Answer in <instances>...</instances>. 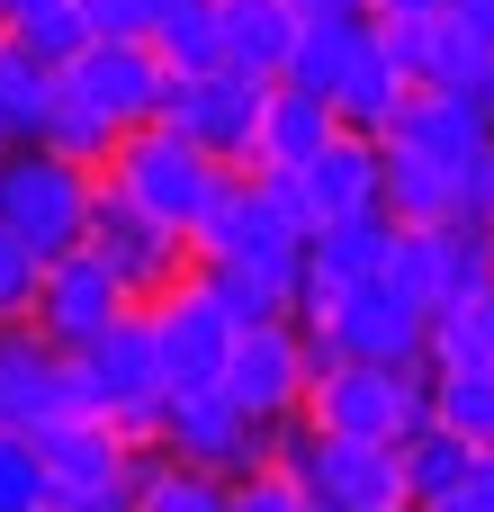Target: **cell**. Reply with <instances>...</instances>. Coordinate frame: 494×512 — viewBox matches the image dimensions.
<instances>
[{"mask_svg": "<svg viewBox=\"0 0 494 512\" xmlns=\"http://www.w3.org/2000/svg\"><path fill=\"white\" fill-rule=\"evenodd\" d=\"M36 279H45L36 243H18V234L0 225V324H27V315H36Z\"/></svg>", "mask_w": 494, "mask_h": 512, "instance_id": "obj_34", "label": "cell"}, {"mask_svg": "<svg viewBox=\"0 0 494 512\" xmlns=\"http://www.w3.org/2000/svg\"><path fill=\"white\" fill-rule=\"evenodd\" d=\"M486 459H494V450H486Z\"/></svg>", "mask_w": 494, "mask_h": 512, "instance_id": "obj_45", "label": "cell"}, {"mask_svg": "<svg viewBox=\"0 0 494 512\" xmlns=\"http://www.w3.org/2000/svg\"><path fill=\"white\" fill-rule=\"evenodd\" d=\"M0 512H45V468H36V432H0Z\"/></svg>", "mask_w": 494, "mask_h": 512, "instance_id": "obj_33", "label": "cell"}, {"mask_svg": "<svg viewBox=\"0 0 494 512\" xmlns=\"http://www.w3.org/2000/svg\"><path fill=\"white\" fill-rule=\"evenodd\" d=\"M486 261H494V216H486Z\"/></svg>", "mask_w": 494, "mask_h": 512, "instance_id": "obj_42", "label": "cell"}, {"mask_svg": "<svg viewBox=\"0 0 494 512\" xmlns=\"http://www.w3.org/2000/svg\"><path fill=\"white\" fill-rule=\"evenodd\" d=\"M297 512H324V504H297Z\"/></svg>", "mask_w": 494, "mask_h": 512, "instance_id": "obj_43", "label": "cell"}, {"mask_svg": "<svg viewBox=\"0 0 494 512\" xmlns=\"http://www.w3.org/2000/svg\"><path fill=\"white\" fill-rule=\"evenodd\" d=\"M486 135H494V126L459 99V90H405V108L387 117V135H378V144H396V153H423V162H450V171H459Z\"/></svg>", "mask_w": 494, "mask_h": 512, "instance_id": "obj_19", "label": "cell"}, {"mask_svg": "<svg viewBox=\"0 0 494 512\" xmlns=\"http://www.w3.org/2000/svg\"><path fill=\"white\" fill-rule=\"evenodd\" d=\"M225 495H234V477L189 468V459H171L162 441L135 450V512H225Z\"/></svg>", "mask_w": 494, "mask_h": 512, "instance_id": "obj_27", "label": "cell"}, {"mask_svg": "<svg viewBox=\"0 0 494 512\" xmlns=\"http://www.w3.org/2000/svg\"><path fill=\"white\" fill-rule=\"evenodd\" d=\"M333 126H342V117H333L324 90L270 81V90H261V117H252V171H306Z\"/></svg>", "mask_w": 494, "mask_h": 512, "instance_id": "obj_18", "label": "cell"}, {"mask_svg": "<svg viewBox=\"0 0 494 512\" xmlns=\"http://www.w3.org/2000/svg\"><path fill=\"white\" fill-rule=\"evenodd\" d=\"M153 441L189 468H216V477H252L270 468V423H252L225 387H171L162 414H153Z\"/></svg>", "mask_w": 494, "mask_h": 512, "instance_id": "obj_8", "label": "cell"}, {"mask_svg": "<svg viewBox=\"0 0 494 512\" xmlns=\"http://www.w3.org/2000/svg\"><path fill=\"white\" fill-rule=\"evenodd\" d=\"M315 432H351V441H396L405 423L432 414V360H333L306 378L297 405Z\"/></svg>", "mask_w": 494, "mask_h": 512, "instance_id": "obj_3", "label": "cell"}, {"mask_svg": "<svg viewBox=\"0 0 494 512\" xmlns=\"http://www.w3.org/2000/svg\"><path fill=\"white\" fill-rule=\"evenodd\" d=\"M378 207H387L396 225H441V216H459V171L387 144V162H378Z\"/></svg>", "mask_w": 494, "mask_h": 512, "instance_id": "obj_26", "label": "cell"}, {"mask_svg": "<svg viewBox=\"0 0 494 512\" xmlns=\"http://www.w3.org/2000/svg\"><path fill=\"white\" fill-rule=\"evenodd\" d=\"M441 18H450V36H459L477 63L494 54V0H441Z\"/></svg>", "mask_w": 494, "mask_h": 512, "instance_id": "obj_37", "label": "cell"}, {"mask_svg": "<svg viewBox=\"0 0 494 512\" xmlns=\"http://www.w3.org/2000/svg\"><path fill=\"white\" fill-rule=\"evenodd\" d=\"M144 36H153L162 72H207V63H225V9H216V0H171Z\"/></svg>", "mask_w": 494, "mask_h": 512, "instance_id": "obj_29", "label": "cell"}, {"mask_svg": "<svg viewBox=\"0 0 494 512\" xmlns=\"http://www.w3.org/2000/svg\"><path fill=\"white\" fill-rule=\"evenodd\" d=\"M378 162H387V144H378V135L333 126V135H324V153L297 171V180H306V198H315V225H324V216H351V207H378Z\"/></svg>", "mask_w": 494, "mask_h": 512, "instance_id": "obj_20", "label": "cell"}, {"mask_svg": "<svg viewBox=\"0 0 494 512\" xmlns=\"http://www.w3.org/2000/svg\"><path fill=\"white\" fill-rule=\"evenodd\" d=\"M216 9H225V63L252 81H279L297 45V0H216Z\"/></svg>", "mask_w": 494, "mask_h": 512, "instance_id": "obj_23", "label": "cell"}, {"mask_svg": "<svg viewBox=\"0 0 494 512\" xmlns=\"http://www.w3.org/2000/svg\"><path fill=\"white\" fill-rule=\"evenodd\" d=\"M270 459L324 512H414L396 441H351V432H315L306 414H288V423H270Z\"/></svg>", "mask_w": 494, "mask_h": 512, "instance_id": "obj_1", "label": "cell"}, {"mask_svg": "<svg viewBox=\"0 0 494 512\" xmlns=\"http://www.w3.org/2000/svg\"><path fill=\"white\" fill-rule=\"evenodd\" d=\"M297 324H306L315 369H333V360H423V333H432V315L414 297H396L387 279H351L333 306H315Z\"/></svg>", "mask_w": 494, "mask_h": 512, "instance_id": "obj_7", "label": "cell"}, {"mask_svg": "<svg viewBox=\"0 0 494 512\" xmlns=\"http://www.w3.org/2000/svg\"><path fill=\"white\" fill-rule=\"evenodd\" d=\"M63 99H81V108H99L117 135L126 126H144V117H162V54H153V36H90L63 72Z\"/></svg>", "mask_w": 494, "mask_h": 512, "instance_id": "obj_11", "label": "cell"}, {"mask_svg": "<svg viewBox=\"0 0 494 512\" xmlns=\"http://www.w3.org/2000/svg\"><path fill=\"white\" fill-rule=\"evenodd\" d=\"M0 153H9V135H0Z\"/></svg>", "mask_w": 494, "mask_h": 512, "instance_id": "obj_44", "label": "cell"}, {"mask_svg": "<svg viewBox=\"0 0 494 512\" xmlns=\"http://www.w3.org/2000/svg\"><path fill=\"white\" fill-rule=\"evenodd\" d=\"M486 225L477 216H441V225H396V243H387V288L396 297H414L423 315H441V306H459L477 279H486Z\"/></svg>", "mask_w": 494, "mask_h": 512, "instance_id": "obj_9", "label": "cell"}, {"mask_svg": "<svg viewBox=\"0 0 494 512\" xmlns=\"http://www.w3.org/2000/svg\"><path fill=\"white\" fill-rule=\"evenodd\" d=\"M396 468H405V495H414V504H432V495L468 486V477L486 468V450H477L468 432H450L441 414H423V423H405V432H396Z\"/></svg>", "mask_w": 494, "mask_h": 512, "instance_id": "obj_21", "label": "cell"}, {"mask_svg": "<svg viewBox=\"0 0 494 512\" xmlns=\"http://www.w3.org/2000/svg\"><path fill=\"white\" fill-rule=\"evenodd\" d=\"M261 90H270V81H252V72H234V63L171 72V81H162V117H171L189 144H207L216 162H252V117H261Z\"/></svg>", "mask_w": 494, "mask_h": 512, "instance_id": "obj_13", "label": "cell"}, {"mask_svg": "<svg viewBox=\"0 0 494 512\" xmlns=\"http://www.w3.org/2000/svg\"><path fill=\"white\" fill-rule=\"evenodd\" d=\"M369 18H441V0H369Z\"/></svg>", "mask_w": 494, "mask_h": 512, "instance_id": "obj_40", "label": "cell"}, {"mask_svg": "<svg viewBox=\"0 0 494 512\" xmlns=\"http://www.w3.org/2000/svg\"><path fill=\"white\" fill-rule=\"evenodd\" d=\"M414 512H494V459L468 477V486H450V495H432V504H414Z\"/></svg>", "mask_w": 494, "mask_h": 512, "instance_id": "obj_38", "label": "cell"}, {"mask_svg": "<svg viewBox=\"0 0 494 512\" xmlns=\"http://www.w3.org/2000/svg\"><path fill=\"white\" fill-rule=\"evenodd\" d=\"M387 243H396V216L387 207H351V216H324L297 252V315L333 306L351 279H378L387 270Z\"/></svg>", "mask_w": 494, "mask_h": 512, "instance_id": "obj_16", "label": "cell"}, {"mask_svg": "<svg viewBox=\"0 0 494 512\" xmlns=\"http://www.w3.org/2000/svg\"><path fill=\"white\" fill-rule=\"evenodd\" d=\"M36 144H54L63 162H108V144H117V126L99 117V108H81V99H63V81H54V108H45V126H36Z\"/></svg>", "mask_w": 494, "mask_h": 512, "instance_id": "obj_31", "label": "cell"}, {"mask_svg": "<svg viewBox=\"0 0 494 512\" xmlns=\"http://www.w3.org/2000/svg\"><path fill=\"white\" fill-rule=\"evenodd\" d=\"M45 108H54V63L27 54V45L0 27V135H9V144H36Z\"/></svg>", "mask_w": 494, "mask_h": 512, "instance_id": "obj_28", "label": "cell"}, {"mask_svg": "<svg viewBox=\"0 0 494 512\" xmlns=\"http://www.w3.org/2000/svg\"><path fill=\"white\" fill-rule=\"evenodd\" d=\"M162 396H171V378H162L153 315H144V306H126L108 333H90V342L72 351V405H81V414H99L108 432H126V441H153V414H162Z\"/></svg>", "mask_w": 494, "mask_h": 512, "instance_id": "obj_2", "label": "cell"}, {"mask_svg": "<svg viewBox=\"0 0 494 512\" xmlns=\"http://www.w3.org/2000/svg\"><path fill=\"white\" fill-rule=\"evenodd\" d=\"M189 270L207 279V297H216L234 324L297 315V270H288V261H243V252H225V261H189Z\"/></svg>", "mask_w": 494, "mask_h": 512, "instance_id": "obj_22", "label": "cell"}, {"mask_svg": "<svg viewBox=\"0 0 494 512\" xmlns=\"http://www.w3.org/2000/svg\"><path fill=\"white\" fill-rule=\"evenodd\" d=\"M216 153L207 144H189L171 117H144V126H126L117 144H108V162H99V180L117 189V198H135L144 216H162V225H198V207H207V189H216Z\"/></svg>", "mask_w": 494, "mask_h": 512, "instance_id": "obj_4", "label": "cell"}, {"mask_svg": "<svg viewBox=\"0 0 494 512\" xmlns=\"http://www.w3.org/2000/svg\"><path fill=\"white\" fill-rule=\"evenodd\" d=\"M81 18H90V36H144L171 0H72Z\"/></svg>", "mask_w": 494, "mask_h": 512, "instance_id": "obj_36", "label": "cell"}, {"mask_svg": "<svg viewBox=\"0 0 494 512\" xmlns=\"http://www.w3.org/2000/svg\"><path fill=\"white\" fill-rule=\"evenodd\" d=\"M459 99H468V108H477V117L494 126V54H486V63H468V72H459Z\"/></svg>", "mask_w": 494, "mask_h": 512, "instance_id": "obj_39", "label": "cell"}, {"mask_svg": "<svg viewBox=\"0 0 494 512\" xmlns=\"http://www.w3.org/2000/svg\"><path fill=\"white\" fill-rule=\"evenodd\" d=\"M405 90H414V81L396 72V54L378 45V18H369V45H360V54H351V72L333 81V117H342V126H360V135H387V117L405 108Z\"/></svg>", "mask_w": 494, "mask_h": 512, "instance_id": "obj_24", "label": "cell"}, {"mask_svg": "<svg viewBox=\"0 0 494 512\" xmlns=\"http://www.w3.org/2000/svg\"><path fill=\"white\" fill-rule=\"evenodd\" d=\"M144 315H153V351H162V378L171 387H216L225 378V351H234L243 324L207 297L198 270H180L162 297H144Z\"/></svg>", "mask_w": 494, "mask_h": 512, "instance_id": "obj_12", "label": "cell"}, {"mask_svg": "<svg viewBox=\"0 0 494 512\" xmlns=\"http://www.w3.org/2000/svg\"><path fill=\"white\" fill-rule=\"evenodd\" d=\"M135 297H162L180 270H189V234L180 225H162V216H144L135 198H117L108 180H99V198H90V234H81Z\"/></svg>", "mask_w": 494, "mask_h": 512, "instance_id": "obj_15", "label": "cell"}, {"mask_svg": "<svg viewBox=\"0 0 494 512\" xmlns=\"http://www.w3.org/2000/svg\"><path fill=\"white\" fill-rule=\"evenodd\" d=\"M126 306H144V297H135V288H126L90 243H72V252H54V261H45V279H36V315H27V324H36L45 342L81 351V342H90V333H108Z\"/></svg>", "mask_w": 494, "mask_h": 512, "instance_id": "obj_14", "label": "cell"}, {"mask_svg": "<svg viewBox=\"0 0 494 512\" xmlns=\"http://www.w3.org/2000/svg\"><path fill=\"white\" fill-rule=\"evenodd\" d=\"M378 45L396 54V72H405L414 90H459V72L477 63V54L450 36V18H378Z\"/></svg>", "mask_w": 494, "mask_h": 512, "instance_id": "obj_25", "label": "cell"}, {"mask_svg": "<svg viewBox=\"0 0 494 512\" xmlns=\"http://www.w3.org/2000/svg\"><path fill=\"white\" fill-rule=\"evenodd\" d=\"M27 9H45V0H0V27H9V18H27Z\"/></svg>", "mask_w": 494, "mask_h": 512, "instance_id": "obj_41", "label": "cell"}, {"mask_svg": "<svg viewBox=\"0 0 494 512\" xmlns=\"http://www.w3.org/2000/svg\"><path fill=\"white\" fill-rule=\"evenodd\" d=\"M306 504V486L270 459V468H252V477H234V495H225V512H297Z\"/></svg>", "mask_w": 494, "mask_h": 512, "instance_id": "obj_35", "label": "cell"}, {"mask_svg": "<svg viewBox=\"0 0 494 512\" xmlns=\"http://www.w3.org/2000/svg\"><path fill=\"white\" fill-rule=\"evenodd\" d=\"M90 198H99L90 162H63L54 144H9L0 153V225L18 243H36V261H54L90 234Z\"/></svg>", "mask_w": 494, "mask_h": 512, "instance_id": "obj_5", "label": "cell"}, {"mask_svg": "<svg viewBox=\"0 0 494 512\" xmlns=\"http://www.w3.org/2000/svg\"><path fill=\"white\" fill-rule=\"evenodd\" d=\"M432 414L450 432H468L477 450H494V360H477V369H432Z\"/></svg>", "mask_w": 494, "mask_h": 512, "instance_id": "obj_30", "label": "cell"}, {"mask_svg": "<svg viewBox=\"0 0 494 512\" xmlns=\"http://www.w3.org/2000/svg\"><path fill=\"white\" fill-rule=\"evenodd\" d=\"M81 414L72 405V351L45 342L36 324H0V432H45Z\"/></svg>", "mask_w": 494, "mask_h": 512, "instance_id": "obj_17", "label": "cell"}, {"mask_svg": "<svg viewBox=\"0 0 494 512\" xmlns=\"http://www.w3.org/2000/svg\"><path fill=\"white\" fill-rule=\"evenodd\" d=\"M306 378H315V351H306V324L297 315H270V324H243L234 351H225V396L252 414V423H288L306 405Z\"/></svg>", "mask_w": 494, "mask_h": 512, "instance_id": "obj_10", "label": "cell"}, {"mask_svg": "<svg viewBox=\"0 0 494 512\" xmlns=\"http://www.w3.org/2000/svg\"><path fill=\"white\" fill-rule=\"evenodd\" d=\"M135 450L126 432H108L99 414H63L36 432V468H45V512H135Z\"/></svg>", "mask_w": 494, "mask_h": 512, "instance_id": "obj_6", "label": "cell"}, {"mask_svg": "<svg viewBox=\"0 0 494 512\" xmlns=\"http://www.w3.org/2000/svg\"><path fill=\"white\" fill-rule=\"evenodd\" d=\"M9 36H18L27 54H45L54 72H63V63H72V54L90 45V18H81L72 0H45V9H27V18H9Z\"/></svg>", "mask_w": 494, "mask_h": 512, "instance_id": "obj_32", "label": "cell"}]
</instances>
